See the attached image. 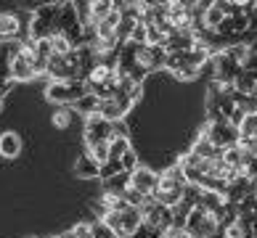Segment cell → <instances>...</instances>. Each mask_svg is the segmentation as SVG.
<instances>
[{
  "mask_svg": "<svg viewBox=\"0 0 257 238\" xmlns=\"http://www.w3.org/2000/svg\"><path fill=\"white\" fill-rule=\"evenodd\" d=\"M114 238H133L141 227H144V220H141V212L136 206H125L122 212H103V217L98 220Z\"/></svg>",
  "mask_w": 257,
  "mask_h": 238,
  "instance_id": "7a4b0ae2",
  "label": "cell"
},
{
  "mask_svg": "<svg viewBox=\"0 0 257 238\" xmlns=\"http://www.w3.org/2000/svg\"><path fill=\"white\" fill-rule=\"evenodd\" d=\"M246 22H249V30L257 35V3H252L249 14H246Z\"/></svg>",
  "mask_w": 257,
  "mask_h": 238,
  "instance_id": "4316f807",
  "label": "cell"
},
{
  "mask_svg": "<svg viewBox=\"0 0 257 238\" xmlns=\"http://www.w3.org/2000/svg\"><path fill=\"white\" fill-rule=\"evenodd\" d=\"M186 233L188 238H215L220 233V225L204 206H191L186 214Z\"/></svg>",
  "mask_w": 257,
  "mask_h": 238,
  "instance_id": "277c9868",
  "label": "cell"
},
{
  "mask_svg": "<svg viewBox=\"0 0 257 238\" xmlns=\"http://www.w3.org/2000/svg\"><path fill=\"white\" fill-rule=\"evenodd\" d=\"M45 77H48L51 82H74V80H80V48L77 51L64 53V56L53 53L51 61H48V69H45Z\"/></svg>",
  "mask_w": 257,
  "mask_h": 238,
  "instance_id": "3957f363",
  "label": "cell"
},
{
  "mask_svg": "<svg viewBox=\"0 0 257 238\" xmlns=\"http://www.w3.org/2000/svg\"><path fill=\"white\" fill-rule=\"evenodd\" d=\"M239 138H254L257 140V114H244V119L239 122Z\"/></svg>",
  "mask_w": 257,
  "mask_h": 238,
  "instance_id": "ac0fdd59",
  "label": "cell"
},
{
  "mask_svg": "<svg viewBox=\"0 0 257 238\" xmlns=\"http://www.w3.org/2000/svg\"><path fill=\"white\" fill-rule=\"evenodd\" d=\"M133 146H130V140H127V135H114L111 138V143H109V159H119L125 151H130Z\"/></svg>",
  "mask_w": 257,
  "mask_h": 238,
  "instance_id": "d6986e66",
  "label": "cell"
},
{
  "mask_svg": "<svg viewBox=\"0 0 257 238\" xmlns=\"http://www.w3.org/2000/svg\"><path fill=\"white\" fill-rule=\"evenodd\" d=\"M93 233H96V238H114L101 222H93Z\"/></svg>",
  "mask_w": 257,
  "mask_h": 238,
  "instance_id": "83f0119b",
  "label": "cell"
},
{
  "mask_svg": "<svg viewBox=\"0 0 257 238\" xmlns=\"http://www.w3.org/2000/svg\"><path fill=\"white\" fill-rule=\"evenodd\" d=\"M130 106H133V101L122 98L119 93H114L111 98L98 101V114H101L103 119H109V122H119V119L130 111Z\"/></svg>",
  "mask_w": 257,
  "mask_h": 238,
  "instance_id": "5bb4252c",
  "label": "cell"
},
{
  "mask_svg": "<svg viewBox=\"0 0 257 238\" xmlns=\"http://www.w3.org/2000/svg\"><path fill=\"white\" fill-rule=\"evenodd\" d=\"M119 164H122V169H125V172H133V169L138 167V159H136V154H133V148L125 151V154L119 156Z\"/></svg>",
  "mask_w": 257,
  "mask_h": 238,
  "instance_id": "d4e9b609",
  "label": "cell"
},
{
  "mask_svg": "<svg viewBox=\"0 0 257 238\" xmlns=\"http://www.w3.org/2000/svg\"><path fill=\"white\" fill-rule=\"evenodd\" d=\"M72 119H74V114H72L69 109H59V111L53 114V125L59 127V130L69 127V125H72Z\"/></svg>",
  "mask_w": 257,
  "mask_h": 238,
  "instance_id": "603a6c76",
  "label": "cell"
},
{
  "mask_svg": "<svg viewBox=\"0 0 257 238\" xmlns=\"http://www.w3.org/2000/svg\"><path fill=\"white\" fill-rule=\"evenodd\" d=\"M45 95H48V101H56V103H77L82 95H85V82L74 80V82H51L48 90H45Z\"/></svg>",
  "mask_w": 257,
  "mask_h": 238,
  "instance_id": "7c38bea8",
  "label": "cell"
},
{
  "mask_svg": "<svg viewBox=\"0 0 257 238\" xmlns=\"http://www.w3.org/2000/svg\"><path fill=\"white\" fill-rule=\"evenodd\" d=\"M157 183H159V172H154V169H149V167H136L130 172V185L133 190H138L141 196H154V190H157Z\"/></svg>",
  "mask_w": 257,
  "mask_h": 238,
  "instance_id": "4fadbf2b",
  "label": "cell"
},
{
  "mask_svg": "<svg viewBox=\"0 0 257 238\" xmlns=\"http://www.w3.org/2000/svg\"><path fill=\"white\" fill-rule=\"evenodd\" d=\"M74 238H96V233H93V222H77L72 227Z\"/></svg>",
  "mask_w": 257,
  "mask_h": 238,
  "instance_id": "cb8c5ba5",
  "label": "cell"
},
{
  "mask_svg": "<svg viewBox=\"0 0 257 238\" xmlns=\"http://www.w3.org/2000/svg\"><path fill=\"white\" fill-rule=\"evenodd\" d=\"M119 172H125L122 169V164H119V159H109L106 164H101V169H98V177L106 183V180H111L114 175H119Z\"/></svg>",
  "mask_w": 257,
  "mask_h": 238,
  "instance_id": "ffe728a7",
  "label": "cell"
},
{
  "mask_svg": "<svg viewBox=\"0 0 257 238\" xmlns=\"http://www.w3.org/2000/svg\"><path fill=\"white\" fill-rule=\"evenodd\" d=\"M74 169H77V175H82V177H98V169H101V167H98L93 159L82 156V159L77 161V167H74Z\"/></svg>",
  "mask_w": 257,
  "mask_h": 238,
  "instance_id": "44dd1931",
  "label": "cell"
},
{
  "mask_svg": "<svg viewBox=\"0 0 257 238\" xmlns=\"http://www.w3.org/2000/svg\"><path fill=\"white\" fill-rule=\"evenodd\" d=\"M125 206H127V201L122 193H111V190H103L101 193V209L103 212H122Z\"/></svg>",
  "mask_w": 257,
  "mask_h": 238,
  "instance_id": "e0dca14e",
  "label": "cell"
},
{
  "mask_svg": "<svg viewBox=\"0 0 257 238\" xmlns=\"http://www.w3.org/2000/svg\"><path fill=\"white\" fill-rule=\"evenodd\" d=\"M30 16L19 11H0V40L3 43H24L30 37Z\"/></svg>",
  "mask_w": 257,
  "mask_h": 238,
  "instance_id": "8992f818",
  "label": "cell"
},
{
  "mask_svg": "<svg viewBox=\"0 0 257 238\" xmlns=\"http://www.w3.org/2000/svg\"><path fill=\"white\" fill-rule=\"evenodd\" d=\"M114 135H122V127L117 125V122L103 119L98 111L85 117V146H96V143H111Z\"/></svg>",
  "mask_w": 257,
  "mask_h": 238,
  "instance_id": "5b68a950",
  "label": "cell"
},
{
  "mask_svg": "<svg viewBox=\"0 0 257 238\" xmlns=\"http://www.w3.org/2000/svg\"><path fill=\"white\" fill-rule=\"evenodd\" d=\"M186 177L180 172V167H170L165 172H159V183H157V190H154V201H159L162 206L167 209H175L180 201H183V193H186Z\"/></svg>",
  "mask_w": 257,
  "mask_h": 238,
  "instance_id": "6da1fadb",
  "label": "cell"
},
{
  "mask_svg": "<svg viewBox=\"0 0 257 238\" xmlns=\"http://www.w3.org/2000/svg\"><path fill=\"white\" fill-rule=\"evenodd\" d=\"M22 151V138L16 132H3L0 135V156L3 159H16Z\"/></svg>",
  "mask_w": 257,
  "mask_h": 238,
  "instance_id": "9a60e30c",
  "label": "cell"
},
{
  "mask_svg": "<svg viewBox=\"0 0 257 238\" xmlns=\"http://www.w3.org/2000/svg\"><path fill=\"white\" fill-rule=\"evenodd\" d=\"M199 74V69H194V66H180V69L175 72V77H180V80H194Z\"/></svg>",
  "mask_w": 257,
  "mask_h": 238,
  "instance_id": "484cf974",
  "label": "cell"
},
{
  "mask_svg": "<svg viewBox=\"0 0 257 238\" xmlns=\"http://www.w3.org/2000/svg\"><path fill=\"white\" fill-rule=\"evenodd\" d=\"M141 220H144V225L149 227L151 233H162L167 225H173V209L162 206L159 201H154V198H146L144 204H141Z\"/></svg>",
  "mask_w": 257,
  "mask_h": 238,
  "instance_id": "ba28073f",
  "label": "cell"
},
{
  "mask_svg": "<svg viewBox=\"0 0 257 238\" xmlns=\"http://www.w3.org/2000/svg\"><path fill=\"white\" fill-rule=\"evenodd\" d=\"M59 8L61 3L53 6H40L30 22V37L32 40H51L56 32V19H59Z\"/></svg>",
  "mask_w": 257,
  "mask_h": 238,
  "instance_id": "52a82bcc",
  "label": "cell"
},
{
  "mask_svg": "<svg viewBox=\"0 0 257 238\" xmlns=\"http://www.w3.org/2000/svg\"><path fill=\"white\" fill-rule=\"evenodd\" d=\"M252 190H254V196H257V180H252Z\"/></svg>",
  "mask_w": 257,
  "mask_h": 238,
  "instance_id": "f1b7e54d",
  "label": "cell"
},
{
  "mask_svg": "<svg viewBox=\"0 0 257 238\" xmlns=\"http://www.w3.org/2000/svg\"><path fill=\"white\" fill-rule=\"evenodd\" d=\"M202 135H207L209 143L217 148H228V146H236V143H239V130H236L231 122H207Z\"/></svg>",
  "mask_w": 257,
  "mask_h": 238,
  "instance_id": "30bf717a",
  "label": "cell"
},
{
  "mask_svg": "<svg viewBox=\"0 0 257 238\" xmlns=\"http://www.w3.org/2000/svg\"><path fill=\"white\" fill-rule=\"evenodd\" d=\"M209 66H212V82H217V85H233L236 77L241 74V66L233 59H228L225 51L212 56V59H209Z\"/></svg>",
  "mask_w": 257,
  "mask_h": 238,
  "instance_id": "8fae6325",
  "label": "cell"
},
{
  "mask_svg": "<svg viewBox=\"0 0 257 238\" xmlns=\"http://www.w3.org/2000/svg\"><path fill=\"white\" fill-rule=\"evenodd\" d=\"M74 106H77L80 111H85V114H96V111H98V98H93L90 93H85L82 98L74 103Z\"/></svg>",
  "mask_w": 257,
  "mask_h": 238,
  "instance_id": "7402d4cb",
  "label": "cell"
},
{
  "mask_svg": "<svg viewBox=\"0 0 257 238\" xmlns=\"http://www.w3.org/2000/svg\"><path fill=\"white\" fill-rule=\"evenodd\" d=\"M133 56H136V66L141 72H154V69H165V61H167V53L165 48H157V45H136V51H133Z\"/></svg>",
  "mask_w": 257,
  "mask_h": 238,
  "instance_id": "9c48e42d",
  "label": "cell"
},
{
  "mask_svg": "<svg viewBox=\"0 0 257 238\" xmlns=\"http://www.w3.org/2000/svg\"><path fill=\"white\" fill-rule=\"evenodd\" d=\"M220 151H223V148L212 146V143H209V138L202 135V132H199V138L194 140V146H191V154L199 156V159H215V156H220Z\"/></svg>",
  "mask_w": 257,
  "mask_h": 238,
  "instance_id": "2e32d148",
  "label": "cell"
}]
</instances>
